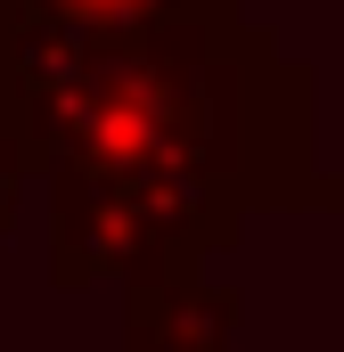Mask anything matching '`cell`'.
Instances as JSON below:
<instances>
[{"instance_id": "cell-4", "label": "cell", "mask_w": 344, "mask_h": 352, "mask_svg": "<svg viewBox=\"0 0 344 352\" xmlns=\"http://www.w3.org/2000/svg\"><path fill=\"white\" fill-rule=\"evenodd\" d=\"M180 0H0V33L17 25H83V33H123V25H148Z\"/></svg>"}, {"instance_id": "cell-1", "label": "cell", "mask_w": 344, "mask_h": 352, "mask_svg": "<svg viewBox=\"0 0 344 352\" xmlns=\"http://www.w3.org/2000/svg\"><path fill=\"white\" fill-rule=\"evenodd\" d=\"M41 173H205L255 213H336V173L312 164V66L279 50L246 0H180L148 25H17L0 33Z\"/></svg>"}, {"instance_id": "cell-7", "label": "cell", "mask_w": 344, "mask_h": 352, "mask_svg": "<svg viewBox=\"0 0 344 352\" xmlns=\"http://www.w3.org/2000/svg\"><path fill=\"white\" fill-rule=\"evenodd\" d=\"M336 221H344V164H336Z\"/></svg>"}, {"instance_id": "cell-2", "label": "cell", "mask_w": 344, "mask_h": 352, "mask_svg": "<svg viewBox=\"0 0 344 352\" xmlns=\"http://www.w3.org/2000/svg\"><path fill=\"white\" fill-rule=\"evenodd\" d=\"M50 205V287L83 295V287H131V278H164V270H205V254H230L255 221L246 197H230L205 173H41Z\"/></svg>"}, {"instance_id": "cell-5", "label": "cell", "mask_w": 344, "mask_h": 352, "mask_svg": "<svg viewBox=\"0 0 344 352\" xmlns=\"http://www.w3.org/2000/svg\"><path fill=\"white\" fill-rule=\"evenodd\" d=\"M33 180H41L33 148H25V140H8V148H0V238L17 230V213H25V188H33Z\"/></svg>"}, {"instance_id": "cell-3", "label": "cell", "mask_w": 344, "mask_h": 352, "mask_svg": "<svg viewBox=\"0 0 344 352\" xmlns=\"http://www.w3.org/2000/svg\"><path fill=\"white\" fill-rule=\"evenodd\" d=\"M246 295L205 278V270H164L123 287V352H238Z\"/></svg>"}, {"instance_id": "cell-6", "label": "cell", "mask_w": 344, "mask_h": 352, "mask_svg": "<svg viewBox=\"0 0 344 352\" xmlns=\"http://www.w3.org/2000/svg\"><path fill=\"white\" fill-rule=\"evenodd\" d=\"M8 140H25V123H17V98H8V82H0V148Z\"/></svg>"}]
</instances>
